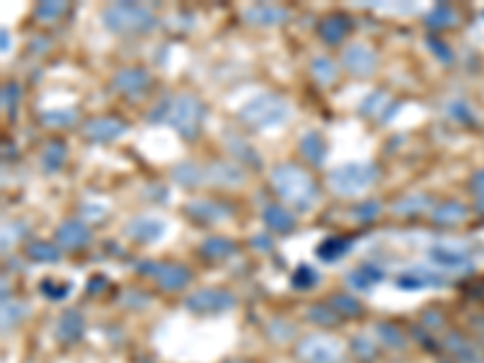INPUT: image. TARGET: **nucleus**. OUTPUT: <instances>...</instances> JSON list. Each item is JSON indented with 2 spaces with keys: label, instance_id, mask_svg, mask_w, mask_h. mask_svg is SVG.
Segmentation results:
<instances>
[{
  "label": "nucleus",
  "instance_id": "16",
  "mask_svg": "<svg viewBox=\"0 0 484 363\" xmlns=\"http://www.w3.org/2000/svg\"><path fill=\"white\" fill-rule=\"evenodd\" d=\"M264 220H267L269 228L278 230V233H286V230H291L293 225H296V218H293L288 211H283L281 206H267Z\"/></svg>",
  "mask_w": 484,
  "mask_h": 363
},
{
  "label": "nucleus",
  "instance_id": "28",
  "mask_svg": "<svg viewBox=\"0 0 484 363\" xmlns=\"http://www.w3.org/2000/svg\"><path fill=\"white\" fill-rule=\"evenodd\" d=\"M378 211H380V206L375 204V201H368V204H361L359 209H354V213H356V218H361V220H370L378 215Z\"/></svg>",
  "mask_w": 484,
  "mask_h": 363
},
{
  "label": "nucleus",
  "instance_id": "22",
  "mask_svg": "<svg viewBox=\"0 0 484 363\" xmlns=\"http://www.w3.org/2000/svg\"><path fill=\"white\" fill-rule=\"evenodd\" d=\"M29 257L37 259V262H56L58 252L53 247H48L46 242H32L29 245Z\"/></svg>",
  "mask_w": 484,
  "mask_h": 363
},
{
  "label": "nucleus",
  "instance_id": "29",
  "mask_svg": "<svg viewBox=\"0 0 484 363\" xmlns=\"http://www.w3.org/2000/svg\"><path fill=\"white\" fill-rule=\"evenodd\" d=\"M63 8H66L63 3H53V5L42 3V5H39V10H37V15H39V17H48V19H51V17H56V15H61Z\"/></svg>",
  "mask_w": 484,
  "mask_h": 363
},
{
  "label": "nucleus",
  "instance_id": "18",
  "mask_svg": "<svg viewBox=\"0 0 484 363\" xmlns=\"http://www.w3.org/2000/svg\"><path fill=\"white\" fill-rule=\"evenodd\" d=\"M301 153L305 155L310 163L320 165L325 160V145H322V139L317 134H307L305 139L301 141Z\"/></svg>",
  "mask_w": 484,
  "mask_h": 363
},
{
  "label": "nucleus",
  "instance_id": "10",
  "mask_svg": "<svg viewBox=\"0 0 484 363\" xmlns=\"http://www.w3.org/2000/svg\"><path fill=\"white\" fill-rule=\"evenodd\" d=\"M126 131V124H121L119 119H92L90 124H85V136H90L92 141H114Z\"/></svg>",
  "mask_w": 484,
  "mask_h": 363
},
{
  "label": "nucleus",
  "instance_id": "12",
  "mask_svg": "<svg viewBox=\"0 0 484 363\" xmlns=\"http://www.w3.org/2000/svg\"><path fill=\"white\" fill-rule=\"evenodd\" d=\"M56 238H58V242H61L63 247L73 249V247L85 245L87 238H90V233H87V228L80 223V220H68V223H63L61 228H58Z\"/></svg>",
  "mask_w": 484,
  "mask_h": 363
},
{
  "label": "nucleus",
  "instance_id": "14",
  "mask_svg": "<svg viewBox=\"0 0 484 363\" xmlns=\"http://www.w3.org/2000/svg\"><path fill=\"white\" fill-rule=\"evenodd\" d=\"M145 82H148V76H145L143 71H138V68H126V71H121L119 76L114 78V85L124 92L143 90Z\"/></svg>",
  "mask_w": 484,
  "mask_h": 363
},
{
  "label": "nucleus",
  "instance_id": "30",
  "mask_svg": "<svg viewBox=\"0 0 484 363\" xmlns=\"http://www.w3.org/2000/svg\"><path fill=\"white\" fill-rule=\"evenodd\" d=\"M315 274L310 272L307 267H303V269H298V276H296V286H307V283H312L315 281Z\"/></svg>",
  "mask_w": 484,
  "mask_h": 363
},
{
  "label": "nucleus",
  "instance_id": "31",
  "mask_svg": "<svg viewBox=\"0 0 484 363\" xmlns=\"http://www.w3.org/2000/svg\"><path fill=\"white\" fill-rule=\"evenodd\" d=\"M334 306H337V308H341V310H349V315H354V312H359V310H361L359 303H354V301H351V298H337Z\"/></svg>",
  "mask_w": 484,
  "mask_h": 363
},
{
  "label": "nucleus",
  "instance_id": "7",
  "mask_svg": "<svg viewBox=\"0 0 484 363\" xmlns=\"http://www.w3.org/2000/svg\"><path fill=\"white\" fill-rule=\"evenodd\" d=\"M298 354L310 363H332L339 356V344H334L327 337H310L298 346Z\"/></svg>",
  "mask_w": 484,
  "mask_h": 363
},
{
  "label": "nucleus",
  "instance_id": "4",
  "mask_svg": "<svg viewBox=\"0 0 484 363\" xmlns=\"http://www.w3.org/2000/svg\"><path fill=\"white\" fill-rule=\"evenodd\" d=\"M375 179V168L366 163H351L341 165L334 172L330 175V184L334 191L341 194H356V191H364L366 186H370Z\"/></svg>",
  "mask_w": 484,
  "mask_h": 363
},
{
  "label": "nucleus",
  "instance_id": "11",
  "mask_svg": "<svg viewBox=\"0 0 484 363\" xmlns=\"http://www.w3.org/2000/svg\"><path fill=\"white\" fill-rule=\"evenodd\" d=\"M163 233H165L163 220L148 218V215H141V218H136L134 223L129 225V235L141 240V242H153V240H158Z\"/></svg>",
  "mask_w": 484,
  "mask_h": 363
},
{
  "label": "nucleus",
  "instance_id": "1",
  "mask_svg": "<svg viewBox=\"0 0 484 363\" xmlns=\"http://www.w3.org/2000/svg\"><path fill=\"white\" fill-rule=\"evenodd\" d=\"M271 184L288 204H293L301 211L310 209L317 199V189L312 184V179L301 168H296V165H281V168L274 170Z\"/></svg>",
  "mask_w": 484,
  "mask_h": 363
},
{
  "label": "nucleus",
  "instance_id": "23",
  "mask_svg": "<svg viewBox=\"0 0 484 363\" xmlns=\"http://www.w3.org/2000/svg\"><path fill=\"white\" fill-rule=\"evenodd\" d=\"M334 71H337V68L332 66L327 58H315V63H312V73H315V78H317V80H322V82L334 80Z\"/></svg>",
  "mask_w": 484,
  "mask_h": 363
},
{
  "label": "nucleus",
  "instance_id": "5",
  "mask_svg": "<svg viewBox=\"0 0 484 363\" xmlns=\"http://www.w3.org/2000/svg\"><path fill=\"white\" fill-rule=\"evenodd\" d=\"M201 105H199L194 97H177V100L170 105L168 119L179 134H184L187 139L197 136L199 124H201Z\"/></svg>",
  "mask_w": 484,
  "mask_h": 363
},
{
  "label": "nucleus",
  "instance_id": "26",
  "mask_svg": "<svg viewBox=\"0 0 484 363\" xmlns=\"http://www.w3.org/2000/svg\"><path fill=\"white\" fill-rule=\"evenodd\" d=\"M431 278L427 276L424 272H404L402 276L397 278V286H402V288H419V286H424V283H429Z\"/></svg>",
  "mask_w": 484,
  "mask_h": 363
},
{
  "label": "nucleus",
  "instance_id": "20",
  "mask_svg": "<svg viewBox=\"0 0 484 363\" xmlns=\"http://www.w3.org/2000/svg\"><path fill=\"white\" fill-rule=\"evenodd\" d=\"M204 252L208 257H228V254L235 252V245L231 240H223V238H211L204 242Z\"/></svg>",
  "mask_w": 484,
  "mask_h": 363
},
{
  "label": "nucleus",
  "instance_id": "2",
  "mask_svg": "<svg viewBox=\"0 0 484 363\" xmlns=\"http://www.w3.org/2000/svg\"><path fill=\"white\" fill-rule=\"evenodd\" d=\"M240 116L257 129H274L288 119V105L276 95H262L247 102L240 109Z\"/></svg>",
  "mask_w": 484,
  "mask_h": 363
},
{
  "label": "nucleus",
  "instance_id": "15",
  "mask_svg": "<svg viewBox=\"0 0 484 363\" xmlns=\"http://www.w3.org/2000/svg\"><path fill=\"white\" fill-rule=\"evenodd\" d=\"M346 32H349V22H346V17H337L334 15V17H327L325 22L320 24V34L327 44L341 42V39L346 37Z\"/></svg>",
  "mask_w": 484,
  "mask_h": 363
},
{
  "label": "nucleus",
  "instance_id": "9",
  "mask_svg": "<svg viewBox=\"0 0 484 363\" xmlns=\"http://www.w3.org/2000/svg\"><path fill=\"white\" fill-rule=\"evenodd\" d=\"M344 66L349 68L351 73H359V76H366L375 68V53L370 51L364 44H354L344 51Z\"/></svg>",
  "mask_w": 484,
  "mask_h": 363
},
{
  "label": "nucleus",
  "instance_id": "21",
  "mask_svg": "<svg viewBox=\"0 0 484 363\" xmlns=\"http://www.w3.org/2000/svg\"><path fill=\"white\" fill-rule=\"evenodd\" d=\"M63 158H66V148L61 143H51L46 148V153H44V168L48 172H53V170H58L63 165Z\"/></svg>",
  "mask_w": 484,
  "mask_h": 363
},
{
  "label": "nucleus",
  "instance_id": "27",
  "mask_svg": "<svg viewBox=\"0 0 484 363\" xmlns=\"http://www.w3.org/2000/svg\"><path fill=\"white\" fill-rule=\"evenodd\" d=\"M73 119H75L73 112H48V114H44V124L46 126H68L73 124Z\"/></svg>",
  "mask_w": 484,
  "mask_h": 363
},
{
  "label": "nucleus",
  "instance_id": "3",
  "mask_svg": "<svg viewBox=\"0 0 484 363\" xmlns=\"http://www.w3.org/2000/svg\"><path fill=\"white\" fill-rule=\"evenodd\" d=\"M153 15L138 3H116L105 10V24L116 32H143L153 27Z\"/></svg>",
  "mask_w": 484,
  "mask_h": 363
},
{
  "label": "nucleus",
  "instance_id": "6",
  "mask_svg": "<svg viewBox=\"0 0 484 363\" xmlns=\"http://www.w3.org/2000/svg\"><path fill=\"white\" fill-rule=\"evenodd\" d=\"M235 306V298L228 291H199L192 298H187V308L194 312H208V315H216L228 308Z\"/></svg>",
  "mask_w": 484,
  "mask_h": 363
},
{
  "label": "nucleus",
  "instance_id": "17",
  "mask_svg": "<svg viewBox=\"0 0 484 363\" xmlns=\"http://www.w3.org/2000/svg\"><path fill=\"white\" fill-rule=\"evenodd\" d=\"M58 332H61V339L75 342L82 335V317L78 312H66L58 322Z\"/></svg>",
  "mask_w": 484,
  "mask_h": 363
},
{
  "label": "nucleus",
  "instance_id": "24",
  "mask_svg": "<svg viewBox=\"0 0 484 363\" xmlns=\"http://www.w3.org/2000/svg\"><path fill=\"white\" fill-rule=\"evenodd\" d=\"M383 278V274L378 272V269H361V272H354V276H351V283L354 286H359V288H366L368 283H373V281H380Z\"/></svg>",
  "mask_w": 484,
  "mask_h": 363
},
{
  "label": "nucleus",
  "instance_id": "19",
  "mask_svg": "<svg viewBox=\"0 0 484 363\" xmlns=\"http://www.w3.org/2000/svg\"><path fill=\"white\" fill-rule=\"evenodd\" d=\"M349 249V242L346 240H339V238H332L327 240V242L320 245V249H317V254H320L322 259H327V262H332V259L341 257V254Z\"/></svg>",
  "mask_w": 484,
  "mask_h": 363
},
{
  "label": "nucleus",
  "instance_id": "8",
  "mask_svg": "<svg viewBox=\"0 0 484 363\" xmlns=\"http://www.w3.org/2000/svg\"><path fill=\"white\" fill-rule=\"evenodd\" d=\"M153 272L158 283L163 288H182L189 281V272L179 264H145L143 272Z\"/></svg>",
  "mask_w": 484,
  "mask_h": 363
},
{
  "label": "nucleus",
  "instance_id": "13",
  "mask_svg": "<svg viewBox=\"0 0 484 363\" xmlns=\"http://www.w3.org/2000/svg\"><path fill=\"white\" fill-rule=\"evenodd\" d=\"M244 17L254 24H278L283 19H288V12L276 5H257V8H249L244 12Z\"/></svg>",
  "mask_w": 484,
  "mask_h": 363
},
{
  "label": "nucleus",
  "instance_id": "25",
  "mask_svg": "<svg viewBox=\"0 0 484 363\" xmlns=\"http://www.w3.org/2000/svg\"><path fill=\"white\" fill-rule=\"evenodd\" d=\"M189 211H192L197 218H204V213L213 215V220L223 218V209H221V206H213V204H208V201H197V204L189 206ZM208 220H211V218H208Z\"/></svg>",
  "mask_w": 484,
  "mask_h": 363
}]
</instances>
